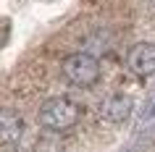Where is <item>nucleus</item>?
<instances>
[{
  "instance_id": "7ed1b4c3",
  "label": "nucleus",
  "mask_w": 155,
  "mask_h": 152,
  "mask_svg": "<svg viewBox=\"0 0 155 152\" xmlns=\"http://www.w3.org/2000/svg\"><path fill=\"white\" fill-rule=\"evenodd\" d=\"M126 63L137 76H153L155 73V45L153 42H139L129 50Z\"/></svg>"
},
{
  "instance_id": "39448f33",
  "label": "nucleus",
  "mask_w": 155,
  "mask_h": 152,
  "mask_svg": "<svg viewBox=\"0 0 155 152\" xmlns=\"http://www.w3.org/2000/svg\"><path fill=\"white\" fill-rule=\"evenodd\" d=\"M131 108H134V102H131L129 95H110L105 102H103L100 113H103V118H108L110 123H124V121L131 115Z\"/></svg>"
},
{
  "instance_id": "f257e3e1",
  "label": "nucleus",
  "mask_w": 155,
  "mask_h": 152,
  "mask_svg": "<svg viewBox=\"0 0 155 152\" xmlns=\"http://www.w3.org/2000/svg\"><path fill=\"white\" fill-rule=\"evenodd\" d=\"M79 115H82L79 105L68 97H50L40 108V123L50 131H66V128L76 126Z\"/></svg>"
},
{
  "instance_id": "f03ea898",
  "label": "nucleus",
  "mask_w": 155,
  "mask_h": 152,
  "mask_svg": "<svg viewBox=\"0 0 155 152\" xmlns=\"http://www.w3.org/2000/svg\"><path fill=\"white\" fill-rule=\"evenodd\" d=\"M63 76L74 87H92L100 79V63L90 53H74L63 60Z\"/></svg>"
},
{
  "instance_id": "20e7f679",
  "label": "nucleus",
  "mask_w": 155,
  "mask_h": 152,
  "mask_svg": "<svg viewBox=\"0 0 155 152\" xmlns=\"http://www.w3.org/2000/svg\"><path fill=\"white\" fill-rule=\"evenodd\" d=\"M24 136V118L11 108H0V144H16Z\"/></svg>"
}]
</instances>
